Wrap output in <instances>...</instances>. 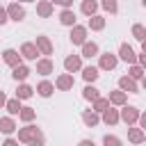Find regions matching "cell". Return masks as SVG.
<instances>
[{
	"label": "cell",
	"instance_id": "1",
	"mask_svg": "<svg viewBox=\"0 0 146 146\" xmlns=\"http://www.w3.org/2000/svg\"><path fill=\"white\" fill-rule=\"evenodd\" d=\"M18 130V144H27V141H34V139H39V141H46V137H43V132H41V128H36L34 123H25L23 128H16Z\"/></svg>",
	"mask_w": 146,
	"mask_h": 146
},
{
	"label": "cell",
	"instance_id": "2",
	"mask_svg": "<svg viewBox=\"0 0 146 146\" xmlns=\"http://www.w3.org/2000/svg\"><path fill=\"white\" fill-rule=\"evenodd\" d=\"M139 107H135V105H121V110H119V121H123L125 125H137V119H139Z\"/></svg>",
	"mask_w": 146,
	"mask_h": 146
},
{
	"label": "cell",
	"instance_id": "3",
	"mask_svg": "<svg viewBox=\"0 0 146 146\" xmlns=\"http://www.w3.org/2000/svg\"><path fill=\"white\" fill-rule=\"evenodd\" d=\"M119 64V57L114 52H98V71H114Z\"/></svg>",
	"mask_w": 146,
	"mask_h": 146
},
{
	"label": "cell",
	"instance_id": "4",
	"mask_svg": "<svg viewBox=\"0 0 146 146\" xmlns=\"http://www.w3.org/2000/svg\"><path fill=\"white\" fill-rule=\"evenodd\" d=\"M116 57H119L121 62H125V64H137V52H135V48H132L128 41H123V43L119 46Z\"/></svg>",
	"mask_w": 146,
	"mask_h": 146
},
{
	"label": "cell",
	"instance_id": "5",
	"mask_svg": "<svg viewBox=\"0 0 146 146\" xmlns=\"http://www.w3.org/2000/svg\"><path fill=\"white\" fill-rule=\"evenodd\" d=\"M5 9H7V16H9V21H16V23L25 21V16H27V11H25V7H23L21 2H9Z\"/></svg>",
	"mask_w": 146,
	"mask_h": 146
},
{
	"label": "cell",
	"instance_id": "6",
	"mask_svg": "<svg viewBox=\"0 0 146 146\" xmlns=\"http://www.w3.org/2000/svg\"><path fill=\"white\" fill-rule=\"evenodd\" d=\"M73 87H75L73 73H59V75L55 78V89H57V91H71Z\"/></svg>",
	"mask_w": 146,
	"mask_h": 146
},
{
	"label": "cell",
	"instance_id": "7",
	"mask_svg": "<svg viewBox=\"0 0 146 146\" xmlns=\"http://www.w3.org/2000/svg\"><path fill=\"white\" fill-rule=\"evenodd\" d=\"M87 32H89L87 25H78V23H75V25L71 27V34H68L71 43H73V46H82V43L87 41Z\"/></svg>",
	"mask_w": 146,
	"mask_h": 146
},
{
	"label": "cell",
	"instance_id": "8",
	"mask_svg": "<svg viewBox=\"0 0 146 146\" xmlns=\"http://www.w3.org/2000/svg\"><path fill=\"white\" fill-rule=\"evenodd\" d=\"M34 46H36V50H39V55H43V57H50L52 55V41H50V36H46V34H39L36 36V41H34Z\"/></svg>",
	"mask_w": 146,
	"mask_h": 146
},
{
	"label": "cell",
	"instance_id": "9",
	"mask_svg": "<svg viewBox=\"0 0 146 146\" xmlns=\"http://www.w3.org/2000/svg\"><path fill=\"white\" fill-rule=\"evenodd\" d=\"M128 141L132 146H141L146 141V130H141L139 125H128Z\"/></svg>",
	"mask_w": 146,
	"mask_h": 146
},
{
	"label": "cell",
	"instance_id": "10",
	"mask_svg": "<svg viewBox=\"0 0 146 146\" xmlns=\"http://www.w3.org/2000/svg\"><path fill=\"white\" fill-rule=\"evenodd\" d=\"M119 89L125 91V94H139V82L132 80L130 75H121L119 78Z\"/></svg>",
	"mask_w": 146,
	"mask_h": 146
},
{
	"label": "cell",
	"instance_id": "11",
	"mask_svg": "<svg viewBox=\"0 0 146 146\" xmlns=\"http://www.w3.org/2000/svg\"><path fill=\"white\" fill-rule=\"evenodd\" d=\"M100 121H103L105 125L114 128V125L119 123V110H116L114 105H110L107 110H103V112H100Z\"/></svg>",
	"mask_w": 146,
	"mask_h": 146
},
{
	"label": "cell",
	"instance_id": "12",
	"mask_svg": "<svg viewBox=\"0 0 146 146\" xmlns=\"http://www.w3.org/2000/svg\"><path fill=\"white\" fill-rule=\"evenodd\" d=\"M2 62H5L9 68H14V66L23 64V57H21V52H18V50H14V48H7V50L2 52Z\"/></svg>",
	"mask_w": 146,
	"mask_h": 146
},
{
	"label": "cell",
	"instance_id": "13",
	"mask_svg": "<svg viewBox=\"0 0 146 146\" xmlns=\"http://www.w3.org/2000/svg\"><path fill=\"white\" fill-rule=\"evenodd\" d=\"M82 68V57L80 55H66L64 57V71L66 73H78Z\"/></svg>",
	"mask_w": 146,
	"mask_h": 146
},
{
	"label": "cell",
	"instance_id": "14",
	"mask_svg": "<svg viewBox=\"0 0 146 146\" xmlns=\"http://www.w3.org/2000/svg\"><path fill=\"white\" fill-rule=\"evenodd\" d=\"M55 14V5L50 0H36V16L39 18H50Z\"/></svg>",
	"mask_w": 146,
	"mask_h": 146
},
{
	"label": "cell",
	"instance_id": "15",
	"mask_svg": "<svg viewBox=\"0 0 146 146\" xmlns=\"http://www.w3.org/2000/svg\"><path fill=\"white\" fill-rule=\"evenodd\" d=\"M21 57L23 59H27V62H34L36 57H39V50H36V46H34V41H25L23 46H21Z\"/></svg>",
	"mask_w": 146,
	"mask_h": 146
},
{
	"label": "cell",
	"instance_id": "16",
	"mask_svg": "<svg viewBox=\"0 0 146 146\" xmlns=\"http://www.w3.org/2000/svg\"><path fill=\"white\" fill-rule=\"evenodd\" d=\"M80 71H82V80H84L87 84H94V82L100 78V71H98V66H82Z\"/></svg>",
	"mask_w": 146,
	"mask_h": 146
},
{
	"label": "cell",
	"instance_id": "17",
	"mask_svg": "<svg viewBox=\"0 0 146 146\" xmlns=\"http://www.w3.org/2000/svg\"><path fill=\"white\" fill-rule=\"evenodd\" d=\"M107 100H110V105L121 107V105H125V103H128V94H125V91H121V89H114V91H110Z\"/></svg>",
	"mask_w": 146,
	"mask_h": 146
},
{
	"label": "cell",
	"instance_id": "18",
	"mask_svg": "<svg viewBox=\"0 0 146 146\" xmlns=\"http://www.w3.org/2000/svg\"><path fill=\"white\" fill-rule=\"evenodd\" d=\"M80 119H82V123H84L87 128H96V125L100 123V114H96L94 110H84V112L80 114Z\"/></svg>",
	"mask_w": 146,
	"mask_h": 146
},
{
	"label": "cell",
	"instance_id": "19",
	"mask_svg": "<svg viewBox=\"0 0 146 146\" xmlns=\"http://www.w3.org/2000/svg\"><path fill=\"white\" fill-rule=\"evenodd\" d=\"M16 128H18V125H16L14 116H0V132H2V135L9 137V135L16 132Z\"/></svg>",
	"mask_w": 146,
	"mask_h": 146
},
{
	"label": "cell",
	"instance_id": "20",
	"mask_svg": "<svg viewBox=\"0 0 146 146\" xmlns=\"http://www.w3.org/2000/svg\"><path fill=\"white\" fill-rule=\"evenodd\" d=\"M59 23H62L64 27H73V25L78 23L75 11H73V9H62V11H59Z\"/></svg>",
	"mask_w": 146,
	"mask_h": 146
},
{
	"label": "cell",
	"instance_id": "21",
	"mask_svg": "<svg viewBox=\"0 0 146 146\" xmlns=\"http://www.w3.org/2000/svg\"><path fill=\"white\" fill-rule=\"evenodd\" d=\"M105 16H100V14H94V16H89V23H87V30H91V32H100V30H105Z\"/></svg>",
	"mask_w": 146,
	"mask_h": 146
},
{
	"label": "cell",
	"instance_id": "22",
	"mask_svg": "<svg viewBox=\"0 0 146 146\" xmlns=\"http://www.w3.org/2000/svg\"><path fill=\"white\" fill-rule=\"evenodd\" d=\"M98 52H100V46H98L96 41H84V43H82V55H80V57L91 59V57H98Z\"/></svg>",
	"mask_w": 146,
	"mask_h": 146
},
{
	"label": "cell",
	"instance_id": "23",
	"mask_svg": "<svg viewBox=\"0 0 146 146\" xmlns=\"http://www.w3.org/2000/svg\"><path fill=\"white\" fill-rule=\"evenodd\" d=\"M55 71V64L50 57H43V59H36V73L39 75H50Z\"/></svg>",
	"mask_w": 146,
	"mask_h": 146
},
{
	"label": "cell",
	"instance_id": "24",
	"mask_svg": "<svg viewBox=\"0 0 146 146\" xmlns=\"http://www.w3.org/2000/svg\"><path fill=\"white\" fill-rule=\"evenodd\" d=\"M41 98H50L52 94H55V84L50 82V80H41L39 84H36V89H34Z\"/></svg>",
	"mask_w": 146,
	"mask_h": 146
},
{
	"label": "cell",
	"instance_id": "25",
	"mask_svg": "<svg viewBox=\"0 0 146 146\" xmlns=\"http://www.w3.org/2000/svg\"><path fill=\"white\" fill-rule=\"evenodd\" d=\"M30 73H32V71H30L25 64H18V66L11 68V78H14L16 82H25V80L30 78Z\"/></svg>",
	"mask_w": 146,
	"mask_h": 146
},
{
	"label": "cell",
	"instance_id": "26",
	"mask_svg": "<svg viewBox=\"0 0 146 146\" xmlns=\"http://www.w3.org/2000/svg\"><path fill=\"white\" fill-rule=\"evenodd\" d=\"M80 11L89 18V16H94L96 11H98V0H82L80 2Z\"/></svg>",
	"mask_w": 146,
	"mask_h": 146
},
{
	"label": "cell",
	"instance_id": "27",
	"mask_svg": "<svg viewBox=\"0 0 146 146\" xmlns=\"http://www.w3.org/2000/svg\"><path fill=\"white\" fill-rule=\"evenodd\" d=\"M32 96H34V87L21 82L18 89H16V98H18V100H27V98H32Z\"/></svg>",
	"mask_w": 146,
	"mask_h": 146
},
{
	"label": "cell",
	"instance_id": "28",
	"mask_svg": "<svg viewBox=\"0 0 146 146\" xmlns=\"http://www.w3.org/2000/svg\"><path fill=\"white\" fill-rule=\"evenodd\" d=\"M21 100L14 96V98H7V103H5V110L9 112V116H18V112H21Z\"/></svg>",
	"mask_w": 146,
	"mask_h": 146
},
{
	"label": "cell",
	"instance_id": "29",
	"mask_svg": "<svg viewBox=\"0 0 146 146\" xmlns=\"http://www.w3.org/2000/svg\"><path fill=\"white\" fill-rule=\"evenodd\" d=\"M98 96H100V89H98V87H94V84H87V87L82 89V98H84V100H89V103H94Z\"/></svg>",
	"mask_w": 146,
	"mask_h": 146
},
{
	"label": "cell",
	"instance_id": "30",
	"mask_svg": "<svg viewBox=\"0 0 146 146\" xmlns=\"http://www.w3.org/2000/svg\"><path fill=\"white\" fill-rule=\"evenodd\" d=\"M18 119H21L23 123H32V121L36 119V110H34V107H21Z\"/></svg>",
	"mask_w": 146,
	"mask_h": 146
},
{
	"label": "cell",
	"instance_id": "31",
	"mask_svg": "<svg viewBox=\"0 0 146 146\" xmlns=\"http://www.w3.org/2000/svg\"><path fill=\"white\" fill-rule=\"evenodd\" d=\"M128 75H130L132 80H137V82H144V66H139V64H130Z\"/></svg>",
	"mask_w": 146,
	"mask_h": 146
},
{
	"label": "cell",
	"instance_id": "32",
	"mask_svg": "<svg viewBox=\"0 0 146 146\" xmlns=\"http://www.w3.org/2000/svg\"><path fill=\"white\" fill-rule=\"evenodd\" d=\"M107 107H110V100H107L105 96H98V98L91 103V110H94L96 114H100V112H103V110H107Z\"/></svg>",
	"mask_w": 146,
	"mask_h": 146
},
{
	"label": "cell",
	"instance_id": "33",
	"mask_svg": "<svg viewBox=\"0 0 146 146\" xmlns=\"http://www.w3.org/2000/svg\"><path fill=\"white\" fill-rule=\"evenodd\" d=\"M98 7H103L107 14H116L119 11V0H100Z\"/></svg>",
	"mask_w": 146,
	"mask_h": 146
},
{
	"label": "cell",
	"instance_id": "34",
	"mask_svg": "<svg viewBox=\"0 0 146 146\" xmlns=\"http://www.w3.org/2000/svg\"><path fill=\"white\" fill-rule=\"evenodd\" d=\"M130 32H132V36H135L137 41H144V39H146V27H144L141 23H135Z\"/></svg>",
	"mask_w": 146,
	"mask_h": 146
},
{
	"label": "cell",
	"instance_id": "35",
	"mask_svg": "<svg viewBox=\"0 0 146 146\" xmlns=\"http://www.w3.org/2000/svg\"><path fill=\"white\" fill-rule=\"evenodd\" d=\"M103 146H123V141L116 135H105L103 137Z\"/></svg>",
	"mask_w": 146,
	"mask_h": 146
},
{
	"label": "cell",
	"instance_id": "36",
	"mask_svg": "<svg viewBox=\"0 0 146 146\" xmlns=\"http://www.w3.org/2000/svg\"><path fill=\"white\" fill-rule=\"evenodd\" d=\"M52 5H59L62 9H71L73 7V0H50Z\"/></svg>",
	"mask_w": 146,
	"mask_h": 146
},
{
	"label": "cell",
	"instance_id": "37",
	"mask_svg": "<svg viewBox=\"0 0 146 146\" xmlns=\"http://www.w3.org/2000/svg\"><path fill=\"white\" fill-rule=\"evenodd\" d=\"M7 21H9V16H7V9L0 5V25H7Z\"/></svg>",
	"mask_w": 146,
	"mask_h": 146
},
{
	"label": "cell",
	"instance_id": "38",
	"mask_svg": "<svg viewBox=\"0 0 146 146\" xmlns=\"http://www.w3.org/2000/svg\"><path fill=\"white\" fill-rule=\"evenodd\" d=\"M137 64H139V66H146V50L137 52Z\"/></svg>",
	"mask_w": 146,
	"mask_h": 146
},
{
	"label": "cell",
	"instance_id": "39",
	"mask_svg": "<svg viewBox=\"0 0 146 146\" xmlns=\"http://www.w3.org/2000/svg\"><path fill=\"white\" fill-rule=\"evenodd\" d=\"M2 146H18V139H14V137H7V139L2 141Z\"/></svg>",
	"mask_w": 146,
	"mask_h": 146
},
{
	"label": "cell",
	"instance_id": "40",
	"mask_svg": "<svg viewBox=\"0 0 146 146\" xmlns=\"http://www.w3.org/2000/svg\"><path fill=\"white\" fill-rule=\"evenodd\" d=\"M78 146H96V144H94V139H80Z\"/></svg>",
	"mask_w": 146,
	"mask_h": 146
},
{
	"label": "cell",
	"instance_id": "41",
	"mask_svg": "<svg viewBox=\"0 0 146 146\" xmlns=\"http://www.w3.org/2000/svg\"><path fill=\"white\" fill-rule=\"evenodd\" d=\"M5 103H7V94L0 89V107H5Z\"/></svg>",
	"mask_w": 146,
	"mask_h": 146
},
{
	"label": "cell",
	"instance_id": "42",
	"mask_svg": "<svg viewBox=\"0 0 146 146\" xmlns=\"http://www.w3.org/2000/svg\"><path fill=\"white\" fill-rule=\"evenodd\" d=\"M43 144H46V141H39V139H34V141H27L25 146H43Z\"/></svg>",
	"mask_w": 146,
	"mask_h": 146
},
{
	"label": "cell",
	"instance_id": "43",
	"mask_svg": "<svg viewBox=\"0 0 146 146\" xmlns=\"http://www.w3.org/2000/svg\"><path fill=\"white\" fill-rule=\"evenodd\" d=\"M16 2H21V5H23V2H36V0H16Z\"/></svg>",
	"mask_w": 146,
	"mask_h": 146
}]
</instances>
